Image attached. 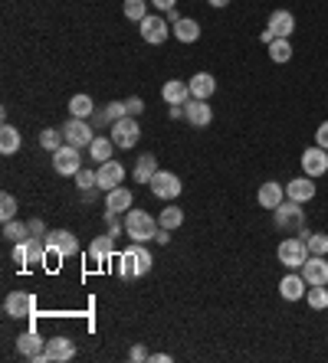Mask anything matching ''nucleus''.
I'll return each instance as SVG.
<instances>
[{
  "label": "nucleus",
  "mask_w": 328,
  "mask_h": 363,
  "mask_svg": "<svg viewBox=\"0 0 328 363\" xmlns=\"http://www.w3.org/2000/svg\"><path fill=\"white\" fill-rule=\"evenodd\" d=\"M125 233H128L131 242H151L158 235V219L144 210H128L125 213Z\"/></svg>",
  "instance_id": "nucleus-1"
},
{
  "label": "nucleus",
  "mask_w": 328,
  "mask_h": 363,
  "mask_svg": "<svg viewBox=\"0 0 328 363\" xmlns=\"http://www.w3.org/2000/svg\"><path fill=\"white\" fill-rule=\"evenodd\" d=\"M273 216H276V226H279L283 233H295V235L308 233L306 229V210H302V203H295V200H289V196L283 200V206H276Z\"/></svg>",
  "instance_id": "nucleus-2"
},
{
  "label": "nucleus",
  "mask_w": 328,
  "mask_h": 363,
  "mask_svg": "<svg viewBox=\"0 0 328 363\" xmlns=\"http://www.w3.org/2000/svg\"><path fill=\"white\" fill-rule=\"evenodd\" d=\"M46 252L43 249V239L40 235H30L23 242H13V262L20 268H36V265H46Z\"/></svg>",
  "instance_id": "nucleus-3"
},
{
  "label": "nucleus",
  "mask_w": 328,
  "mask_h": 363,
  "mask_svg": "<svg viewBox=\"0 0 328 363\" xmlns=\"http://www.w3.org/2000/svg\"><path fill=\"white\" fill-rule=\"evenodd\" d=\"M109 138L115 141V148H135L138 141H142V125H138V118H131V115H125V118H115L109 125Z\"/></svg>",
  "instance_id": "nucleus-4"
},
{
  "label": "nucleus",
  "mask_w": 328,
  "mask_h": 363,
  "mask_svg": "<svg viewBox=\"0 0 328 363\" xmlns=\"http://www.w3.org/2000/svg\"><path fill=\"white\" fill-rule=\"evenodd\" d=\"M308 256H312V252H308V242L302 239V235L283 239V242H279V249H276V258H279L285 268H302Z\"/></svg>",
  "instance_id": "nucleus-5"
},
{
  "label": "nucleus",
  "mask_w": 328,
  "mask_h": 363,
  "mask_svg": "<svg viewBox=\"0 0 328 363\" xmlns=\"http://www.w3.org/2000/svg\"><path fill=\"white\" fill-rule=\"evenodd\" d=\"M73 357H76V343L69 341V337H50L46 341V350L33 363H69Z\"/></svg>",
  "instance_id": "nucleus-6"
},
{
  "label": "nucleus",
  "mask_w": 328,
  "mask_h": 363,
  "mask_svg": "<svg viewBox=\"0 0 328 363\" xmlns=\"http://www.w3.org/2000/svg\"><path fill=\"white\" fill-rule=\"evenodd\" d=\"M63 138H66V144H73V148H89V144L96 141V131L89 125V118H69L63 125Z\"/></svg>",
  "instance_id": "nucleus-7"
},
{
  "label": "nucleus",
  "mask_w": 328,
  "mask_h": 363,
  "mask_svg": "<svg viewBox=\"0 0 328 363\" xmlns=\"http://www.w3.org/2000/svg\"><path fill=\"white\" fill-rule=\"evenodd\" d=\"M82 148H73V144H63L59 150H53V171L63 173V177H76L82 171Z\"/></svg>",
  "instance_id": "nucleus-8"
},
{
  "label": "nucleus",
  "mask_w": 328,
  "mask_h": 363,
  "mask_svg": "<svg viewBox=\"0 0 328 363\" xmlns=\"http://www.w3.org/2000/svg\"><path fill=\"white\" fill-rule=\"evenodd\" d=\"M3 314L13 320L33 318V314H36V298L27 295V291H10V295L3 298Z\"/></svg>",
  "instance_id": "nucleus-9"
},
{
  "label": "nucleus",
  "mask_w": 328,
  "mask_h": 363,
  "mask_svg": "<svg viewBox=\"0 0 328 363\" xmlns=\"http://www.w3.org/2000/svg\"><path fill=\"white\" fill-rule=\"evenodd\" d=\"M151 193L154 196H161V200H177L181 196V190H184V183H181V177L177 173H171V171H158L151 177Z\"/></svg>",
  "instance_id": "nucleus-10"
},
{
  "label": "nucleus",
  "mask_w": 328,
  "mask_h": 363,
  "mask_svg": "<svg viewBox=\"0 0 328 363\" xmlns=\"http://www.w3.org/2000/svg\"><path fill=\"white\" fill-rule=\"evenodd\" d=\"M138 33H142V40L144 43H151V46H161L167 36H171V23L164 20V17H144L142 23H138Z\"/></svg>",
  "instance_id": "nucleus-11"
},
{
  "label": "nucleus",
  "mask_w": 328,
  "mask_h": 363,
  "mask_svg": "<svg viewBox=\"0 0 328 363\" xmlns=\"http://www.w3.org/2000/svg\"><path fill=\"white\" fill-rule=\"evenodd\" d=\"M315 177H308V173H302V177H295V180L285 183V196L289 200H295V203H312L315 200Z\"/></svg>",
  "instance_id": "nucleus-12"
},
{
  "label": "nucleus",
  "mask_w": 328,
  "mask_h": 363,
  "mask_svg": "<svg viewBox=\"0 0 328 363\" xmlns=\"http://www.w3.org/2000/svg\"><path fill=\"white\" fill-rule=\"evenodd\" d=\"M302 171H306L308 177H315V180L318 177H325L328 173V150L318 148V144L315 148H306L302 150Z\"/></svg>",
  "instance_id": "nucleus-13"
},
{
  "label": "nucleus",
  "mask_w": 328,
  "mask_h": 363,
  "mask_svg": "<svg viewBox=\"0 0 328 363\" xmlns=\"http://www.w3.org/2000/svg\"><path fill=\"white\" fill-rule=\"evenodd\" d=\"M184 118L194 128H207L214 121V108L207 105V98H191V102H184Z\"/></svg>",
  "instance_id": "nucleus-14"
},
{
  "label": "nucleus",
  "mask_w": 328,
  "mask_h": 363,
  "mask_svg": "<svg viewBox=\"0 0 328 363\" xmlns=\"http://www.w3.org/2000/svg\"><path fill=\"white\" fill-rule=\"evenodd\" d=\"M46 249H56L63 258H69L79 252V239L69 229H53V233H46Z\"/></svg>",
  "instance_id": "nucleus-15"
},
{
  "label": "nucleus",
  "mask_w": 328,
  "mask_h": 363,
  "mask_svg": "<svg viewBox=\"0 0 328 363\" xmlns=\"http://www.w3.org/2000/svg\"><path fill=\"white\" fill-rule=\"evenodd\" d=\"M125 183V167H121L119 160H105V164H98V190H115Z\"/></svg>",
  "instance_id": "nucleus-16"
},
{
  "label": "nucleus",
  "mask_w": 328,
  "mask_h": 363,
  "mask_svg": "<svg viewBox=\"0 0 328 363\" xmlns=\"http://www.w3.org/2000/svg\"><path fill=\"white\" fill-rule=\"evenodd\" d=\"M266 30L273 33L276 40H289L295 33V17L289 10H273L269 13V20H266Z\"/></svg>",
  "instance_id": "nucleus-17"
},
{
  "label": "nucleus",
  "mask_w": 328,
  "mask_h": 363,
  "mask_svg": "<svg viewBox=\"0 0 328 363\" xmlns=\"http://www.w3.org/2000/svg\"><path fill=\"white\" fill-rule=\"evenodd\" d=\"M283 200H285V190L279 180H266L260 190H256V203H260L262 210H276V206H283Z\"/></svg>",
  "instance_id": "nucleus-18"
},
{
  "label": "nucleus",
  "mask_w": 328,
  "mask_h": 363,
  "mask_svg": "<svg viewBox=\"0 0 328 363\" xmlns=\"http://www.w3.org/2000/svg\"><path fill=\"white\" fill-rule=\"evenodd\" d=\"M302 278L308 285H328V258L325 256H308L302 265Z\"/></svg>",
  "instance_id": "nucleus-19"
},
{
  "label": "nucleus",
  "mask_w": 328,
  "mask_h": 363,
  "mask_svg": "<svg viewBox=\"0 0 328 363\" xmlns=\"http://www.w3.org/2000/svg\"><path fill=\"white\" fill-rule=\"evenodd\" d=\"M308 291V281L302 275H295V272H289V275H283V281H279V295H283V301H302Z\"/></svg>",
  "instance_id": "nucleus-20"
},
{
  "label": "nucleus",
  "mask_w": 328,
  "mask_h": 363,
  "mask_svg": "<svg viewBox=\"0 0 328 363\" xmlns=\"http://www.w3.org/2000/svg\"><path fill=\"white\" fill-rule=\"evenodd\" d=\"M43 350H46V341L36 331H23L20 337H17V353L27 357V360H36Z\"/></svg>",
  "instance_id": "nucleus-21"
},
{
  "label": "nucleus",
  "mask_w": 328,
  "mask_h": 363,
  "mask_svg": "<svg viewBox=\"0 0 328 363\" xmlns=\"http://www.w3.org/2000/svg\"><path fill=\"white\" fill-rule=\"evenodd\" d=\"M187 86H191V98H207L217 92V79L210 72H194L191 79H187Z\"/></svg>",
  "instance_id": "nucleus-22"
},
{
  "label": "nucleus",
  "mask_w": 328,
  "mask_h": 363,
  "mask_svg": "<svg viewBox=\"0 0 328 363\" xmlns=\"http://www.w3.org/2000/svg\"><path fill=\"white\" fill-rule=\"evenodd\" d=\"M135 203V193L128 187H115V190L105 193V213H125Z\"/></svg>",
  "instance_id": "nucleus-23"
},
{
  "label": "nucleus",
  "mask_w": 328,
  "mask_h": 363,
  "mask_svg": "<svg viewBox=\"0 0 328 363\" xmlns=\"http://www.w3.org/2000/svg\"><path fill=\"white\" fill-rule=\"evenodd\" d=\"M112 256H115V235H112V233L96 235V239H92V246H89V258L102 265V262H109Z\"/></svg>",
  "instance_id": "nucleus-24"
},
{
  "label": "nucleus",
  "mask_w": 328,
  "mask_h": 363,
  "mask_svg": "<svg viewBox=\"0 0 328 363\" xmlns=\"http://www.w3.org/2000/svg\"><path fill=\"white\" fill-rule=\"evenodd\" d=\"M161 98L167 102V105H184V102H191V86L171 79V82H164L161 86Z\"/></svg>",
  "instance_id": "nucleus-25"
},
{
  "label": "nucleus",
  "mask_w": 328,
  "mask_h": 363,
  "mask_svg": "<svg viewBox=\"0 0 328 363\" xmlns=\"http://www.w3.org/2000/svg\"><path fill=\"white\" fill-rule=\"evenodd\" d=\"M20 144H23V134H20V128H13V125H0V154L3 157H10V154H17L20 150Z\"/></svg>",
  "instance_id": "nucleus-26"
},
{
  "label": "nucleus",
  "mask_w": 328,
  "mask_h": 363,
  "mask_svg": "<svg viewBox=\"0 0 328 363\" xmlns=\"http://www.w3.org/2000/svg\"><path fill=\"white\" fill-rule=\"evenodd\" d=\"M158 171H161V167H158V157L148 150V154H142V157L135 160V171H131V177H135L138 183H151V177Z\"/></svg>",
  "instance_id": "nucleus-27"
},
{
  "label": "nucleus",
  "mask_w": 328,
  "mask_h": 363,
  "mask_svg": "<svg viewBox=\"0 0 328 363\" xmlns=\"http://www.w3.org/2000/svg\"><path fill=\"white\" fill-rule=\"evenodd\" d=\"M171 33L177 36V43H197V40H200V23L191 20V17H181V20L171 26Z\"/></svg>",
  "instance_id": "nucleus-28"
},
{
  "label": "nucleus",
  "mask_w": 328,
  "mask_h": 363,
  "mask_svg": "<svg viewBox=\"0 0 328 363\" xmlns=\"http://www.w3.org/2000/svg\"><path fill=\"white\" fill-rule=\"evenodd\" d=\"M96 115V102L86 95V92H79V95L69 98V118H92Z\"/></svg>",
  "instance_id": "nucleus-29"
},
{
  "label": "nucleus",
  "mask_w": 328,
  "mask_h": 363,
  "mask_svg": "<svg viewBox=\"0 0 328 363\" xmlns=\"http://www.w3.org/2000/svg\"><path fill=\"white\" fill-rule=\"evenodd\" d=\"M112 150H115V141L102 138V134H98V138L89 144V154H92V160H96V164H105V160H112Z\"/></svg>",
  "instance_id": "nucleus-30"
},
{
  "label": "nucleus",
  "mask_w": 328,
  "mask_h": 363,
  "mask_svg": "<svg viewBox=\"0 0 328 363\" xmlns=\"http://www.w3.org/2000/svg\"><path fill=\"white\" fill-rule=\"evenodd\" d=\"M158 226H164V229H181L184 226V210L181 206H164L161 216H158Z\"/></svg>",
  "instance_id": "nucleus-31"
},
{
  "label": "nucleus",
  "mask_w": 328,
  "mask_h": 363,
  "mask_svg": "<svg viewBox=\"0 0 328 363\" xmlns=\"http://www.w3.org/2000/svg\"><path fill=\"white\" fill-rule=\"evenodd\" d=\"M3 239L7 242H23V239H30V226L20 223V219H7L3 223Z\"/></svg>",
  "instance_id": "nucleus-32"
},
{
  "label": "nucleus",
  "mask_w": 328,
  "mask_h": 363,
  "mask_svg": "<svg viewBox=\"0 0 328 363\" xmlns=\"http://www.w3.org/2000/svg\"><path fill=\"white\" fill-rule=\"evenodd\" d=\"M119 275L125 278V281H131V278H142L138 275V262H135V252L131 249H125L119 256Z\"/></svg>",
  "instance_id": "nucleus-33"
},
{
  "label": "nucleus",
  "mask_w": 328,
  "mask_h": 363,
  "mask_svg": "<svg viewBox=\"0 0 328 363\" xmlns=\"http://www.w3.org/2000/svg\"><path fill=\"white\" fill-rule=\"evenodd\" d=\"M121 10H125V20L142 23L144 17H148V0H125V3H121Z\"/></svg>",
  "instance_id": "nucleus-34"
},
{
  "label": "nucleus",
  "mask_w": 328,
  "mask_h": 363,
  "mask_svg": "<svg viewBox=\"0 0 328 363\" xmlns=\"http://www.w3.org/2000/svg\"><path fill=\"white\" fill-rule=\"evenodd\" d=\"M306 298H308V308L325 311L328 308V285H308Z\"/></svg>",
  "instance_id": "nucleus-35"
},
{
  "label": "nucleus",
  "mask_w": 328,
  "mask_h": 363,
  "mask_svg": "<svg viewBox=\"0 0 328 363\" xmlns=\"http://www.w3.org/2000/svg\"><path fill=\"white\" fill-rule=\"evenodd\" d=\"M63 144H66L63 128H43V131H40V148H46V150H59Z\"/></svg>",
  "instance_id": "nucleus-36"
},
{
  "label": "nucleus",
  "mask_w": 328,
  "mask_h": 363,
  "mask_svg": "<svg viewBox=\"0 0 328 363\" xmlns=\"http://www.w3.org/2000/svg\"><path fill=\"white\" fill-rule=\"evenodd\" d=\"M131 252H135V262H138V275H148L151 272V265H154V258H151V252L144 249V242H135V246H128Z\"/></svg>",
  "instance_id": "nucleus-37"
},
{
  "label": "nucleus",
  "mask_w": 328,
  "mask_h": 363,
  "mask_svg": "<svg viewBox=\"0 0 328 363\" xmlns=\"http://www.w3.org/2000/svg\"><path fill=\"white\" fill-rule=\"evenodd\" d=\"M269 59L273 63H289L292 59V43L289 40H273L269 43Z\"/></svg>",
  "instance_id": "nucleus-38"
},
{
  "label": "nucleus",
  "mask_w": 328,
  "mask_h": 363,
  "mask_svg": "<svg viewBox=\"0 0 328 363\" xmlns=\"http://www.w3.org/2000/svg\"><path fill=\"white\" fill-rule=\"evenodd\" d=\"M302 239L308 242L312 256H328V235L325 233H302Z\"/></svg>",
  "instance_id": "nucleus-39"
},
{
  "label": "nucleus",
  "mask_w": 328,
  "mask_h": 363,
  "mask_svg": "<svg viewBox=\"0 0 328 363\" xmlns=\"http://www.w3.org/2000/svg\"><path fill=\"white\" fill-rule=\"evenodd\" d=\"M17 210H20V206H17V196H13V193H3V196H0V216H3V223H7V219H17Z\"/></svg>",
  "instance_id": "nucleus-40"
},
{
  "label": "nucleus",
  "mask_w": 328,
  "mask_h": 363,
  "mask_svg": "<svg viewBox=\"0 0 328 363\" xmlns=\"http://www.w3.org/2000/svg\"><path fill=\"white\" fill-rule=\"evenodd\" d=\"M76 187H79V190H96V187H98V171H79L76 173Z\"/></svg>",
  "instance_id": "nucleus-41"
},
{
  "label": "nucleus",
  "mask_w": 328,
  "mask_h": 363,
  "mask_svg": "<svg viewBox=\"0 0 328 363\" xmlns=\"http://www.w3.org/2000/svg\"><path fill=\"white\" fill-rule=\"evenodd\" d=\"M144 111V102L138 95H131V98H125V115H131V118H138Z\"/></svg>",
  "instance_id": "nucleus-42"
},
{
  "label": "nucleus",
  "mask_w": 328,
  "mask_h": 363,
  "mask_svg": "<svg viewBox=\"0 0 328 363\" xmlns=\"http://www.w3.org/2000/svg\"><path fill=\"white\" fill-rule=\"evenodd\" d=\"M315 144L328 150V121H322V125L315 128Z\"/></svg>",
  "instance_id": "nucleus-43"
},
{
  "label": "nucleus",
  "mask_w": 328,
  "mask_h": 363,
  "mask_svg": "<svg viewBox=\"0 0 328 363\" xmlns=\"http://www.w3.org/2000/svg\"><path fill=\"white\" fill-rule=\"evenodd\" d=\"M128 360H135V363H142V360H151V353L144 350L142 343H135V347H131V353H128Z\"/></svg>",
  "instance_id": "nucleus-44"
},
{
  "label": "nucleus",
  "mask_w": 328,
  "mask_h": 363,
  "mask_svg": "<svg viewBox=\"0 0 328 363\" xmlns=\"http://www.w3.org/2000/svg\"><path fill=\"white\" fill-rule=\"evenodd\" d=\"M27 226H30V235H40V239H43V235H46V226L40 223V219H30V223H27Z\"/></svg>",
  "instance_id": "nucleus-45"
},
{
  "label": "nucleus",
  "mask_w": 328,
  "mask_h": 363,
  "mask_svg": "<svg viewBox=\"0 0 328 363\" xmlns=\"http://www.w3.org/2000/svg\"><path fill=\"white\" fill-rule=\"evenodd\" d=\"M167 239H171V229L158 226V235H154V242H158V246H167Z\"/></svg>",
  "instance_id": "nucleus-46"
},
{
  "label": "nucleus",
  "mask_w": 328,
  "mask_h": 363,
  "mask_svg": "<svg viewBox=\"0 0 328 363\" xmlns=\"http://www.w3.org/2000/svg\"><path fill=\"white\" fill-rule=\"evenodd\" d=\"M151 7H158V10H174L177 0H151Z\"/></svg>",
  "instance_id": "nucleus-47"
},
{
  "label": "nucleus",
  "mask_w": 328,
  "mask_h": 363,
  "mask_svg": "<svg viewBox=\"0 0 328 363\" xmlns=\"http://www.w3.org/2000/svg\"><path fill=\"white\" fill-rule=\"evenodd\" d=\"M273 40H276V36H273V33H269V30H262V33H260V43H262V46H269V43H273Z\"/></svg>",
  "instance_id": "nucleus-48"
},
{
  "label": "nucleus",
  "mask_w": 328,
  "mask_h": 363,
  "mask_svg": "<svg viewBox=\"0 0 328 363\" xmlns=\"http://www.w3.org/2000/svg\"><path fill=\"white\" fill-rule=\"evenodd\" d=\"M167 111H171V118H184V105H171Z\"/></svg>",
  "instance_id": "nucleus-49"
},
{
  "label": "nucleus",
  "mask_w": 328,
  "mask_h": 363,
  "mask_svg": "<svg viewBox=\"0 0 328 363\" xmlns=\"http://www.w3.org/2000/svg\"><path fill=\"white\" fill-rule=\"evenodd\" d=\"M151 360L154 363H171V357H167V353H151Z\"/></svg>",
  "instance_id": "nucleus-50"
},
{
  "label": "nucleus",
  "mask_w": 328,
  "mask_h": 363,
  "mask_svg": "<svg viewBox=\"0 0 328 363\" xmlns=\"http://www.w3.org/2000/svg\"><path fill=\"white\" fill-rule=\"evenodd\" d=\"M164 13H167V17H164V20L171 23V26H174V23H177V20H181V17H177V10H164Z\"/></svg>",
  "instance_id": "nucleus-51"
},
{
  "label": "nucleus",
  "mask_w": 328,
  "mask_h": 363,
  "mask_svg": "<svg viewBox=\"0 0 328 363\" xmlns=\"http://www.w3.org/2000/svg\"><path fill=\"white\" fill-rule=\"evenodd\" d=\"M210 7H230V0H207Z\"/></svg>",
  "instance_id": "nucleus-52"
}]
</instances>
